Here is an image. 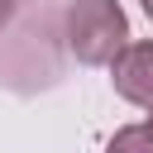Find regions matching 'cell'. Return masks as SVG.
I'll use <instances>...</instances> for the list:
<instances>
[{
  "mask_svg": "<svg viewBox=\"0 0 153 153\" xmlns=\"http://www.w3.org/2000/svg\"><path fill=\"white\" fill-rule=\"evenodd\" d=\"M62 38L81 67H110L129 43V14L120 0H72L62 19Z\"/></svg>",
  "mask_w": 153,
  "mask_h": 153,
  "instance_id": "cell-1",
  "label": "cell"
},
{
  "mask_svg": "<svg viewBox=\"0 0 153 153\" xmlns=\"http://www.w3.org/2000/svg\"><path fill=\"white\" fill-rule=\"evenodd\" d=\"M110 86L120 100L153 110V38H129L124 53L110 62Z\"/></svg>",
  "mask_w": 153,
  "mask_h": 153,
  "instance_id": "cell-2",
  "label": "cell"
},
{
  "mask_svg": "<svg viewBox=\"0 0 153 153\" xmlns=\"http://www.w3.org/2000/svg\"><path fill=\"white\" fill-rule=\"evenodd\" d=\"M105 153H153V115H148V120H139V124L115 129V134H110V143H105Z\"/></svg>",
  "mask_w": 153,
  "mask_h": 153,
  "instance_id": "cell-3",
  "label": "cell"
},
{
  "mask_svg": "<svg viewBox=\"0 0 153 153\" xmlns=\"http://www.w3.org/2000/svg\"><path fill=\"white\" fill-rule=\"evenodd\" d=\"M10 19H14V0H0V29H5Z\"/></svg>",
  "mask_w": 153,
  "mask_h": 153,
  "instance_id": "cell-4",
  "label": "cell"
},
{
  "mask_svg": "<svg viewBox=\"0 0 153 153\" xmlns=\"http://www.w3.org/2000/svg\"><path fill=\"white\" fill-rule=\"evenodd\" d=\"M139 5H143V14H148V19H153V0H139Z\"/></svg>",
  "mask_w": 153,
  "mask_h": 153,
  "instance_id": "cell-5",
  "label": "cell"
},
{
  "mask_svg": "<svg viewBox=\"0 0 153 153\" xmlns=\"http://www.w3.org/2000/svg\"><path fill=\"white\" fill-rule=\"evenodd\" d=\"M148 115H153V110H148Z\"/></svg>",
  "mask_w": 153,
  "mask_h": 153,
  "instance_id": "cell-6",
  "label": "cell"
}]
</instances>
